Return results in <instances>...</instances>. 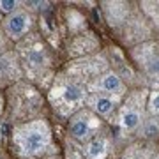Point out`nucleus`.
I'll return each instance as SVG.
<instances>
[{
    "label": "nucleus",
    "mask_w": 159,
    "mask_h": 159,
    "mask_svg": "<svg viewBox=\"0 0 159 159\" xmlns=\"http://www.w3.org/2000/svg\"><path fill=\"white\" fill-rule=\"evenodd\" d=\"M85 154L89 159H104L108 154V140L104 136H96L89 140L85 147Z\"/></svg>",
    "instance_id": "nucleus-9"
},
{
    "label": "nucleus",
    "mask_w": 159,
    "mask_h": 159,
    "mask_svg": "<svg viewBox=\"0 0 159 159\" xmlns=\"http://www.w3.org/2000/svg\"><path fill=\"white\" fill-rule=\"evenodd\" d=\"M150 159H159V152L157 154H152V157H150Z\"/></svg>",
    "instance_id": "nucleus-18"
},
{
    "label": "nucleus",
    "mask_w": 159,
    "mask_h": 159,
    "mask_svg": "<svg viewBox=\"0 0 159 159\" xmlns=\"http://www.w3.org/2000/svg\"><path fill=\"white\" fill-rule=\"evenodd\" d=\"M14 71L18 73V66H16V58L6 53L0 55V85H4L7 80H14Z\"/></svg>",
    "instance_id": "nucleus-10"
},
{
    "label": "nucleus",
    "mask_w": 159,
    "mask_h": 159,
    "mask_svg": "<svg viewBox=\"0 0 159 159\" xmlns=\"http://www.w3.org/2000/svg\"><path fill=\"white\" fill-rule=\"evenodd\" d=\"M30 27H32V16L29 14V11H23V9H18L16 12L4 18V21H2L4 34L9 39H14V41L23 37L30 30Z\"/></svg>",
    "instance_id": "nucleus-6"
},
{
    "label": "nucleus",
    "mask_w": 159,
    "mask_h": 159,
    "mask_svg": "<svg viewBox=\"0 0 159 159\" xmlns=\"http://www.w3.org/2000/svg\"><path fill=\"white\" fill-rule=\"evenodd\" d=\"M2 111H4V97L0 94V115H2Z\"/></svg>",
    "instance_id": "nucleus-17"
},
{
    "label": "nucleus",
    "mask_w": 159,
    "mask_h": 159,
    "mask_svg": "<svg viewBox=\"0 0 159 159\" xmlns=\"http://www.w3.org/2000/svg\"><path fill=\"white\" fill-rule=\"evenodd\" d=\"M133 58L143 69L147 80L156 87H159V44L157 43H145L133 50Z\"/></svg>",
    "instance_id": "nucleus-2"
},
{
    "label": "nucleus",
    "mask_w": 159,
    "mask_h": 159,
    "mask_svg": "<svg viewBox=\"0 0 159 159\" xmlns=\"http://www.w3.org/2000/svg\"><path fill=\"white\" fill-rule=\"evenodd\" d=\"M83 104H87V110H90L97 117H106L117 108L119 97H110L102 96V94H89Z\"/></svg>",
    "instance_id": "nucleus-7"
},
{
    "label": "nucleus",
    "mask_w": 159,
    "mask_h": 159,
    "mask_svg": "<svg viewBox=\"0 0 159 159\" xmlns=\"http://www.w3.org/2000/svg\"><path fill=\"white\" fill-rule=\"evenodd\" d=\"M138 129H140V136H143V138L159 136V117L157 115H152L150 119H145Z\"/></svg>",
    "instance_id": "nucleus-11"
},
{
    "label": "nucleus",
    "mask_w": 159,
    "mask_h": 159,
    "mask_svg": "<svg viewBox=\"0 0 159 159\" xmlns=\"http://www.w3.org/2000/svg\"><path fill=\"white\" fill-rule=\"evenodd\" d=\"M145 12L154 20V23L159 27V2H143L142 4Z\"/></svg>",
    "instance_id": "nucleus-15"
},
{
    "label": "nucleus",
    "mask_w": 159,
    "mask_h": 159,
    "mask_svg": "<svg viewBox=\"0 0 159 159\" xmlns=\"http://www.w3.org/2000/svg\"><path fill=\"white\" fill-rule=\"evenodd\" d=\"M97 127H99V119H97V115L92 113L90 110L76 111L71 117V122H69V133L78 142L90 140V136L97 131Z\"/></svg>",
    "instance_id": "nucleus-4"
},
{
    "label": "nucleus",
    "mask_w": 159,
    "mask_h": 159,
    "mask_svg": "<svg viewBox=\"0 0 159 159\" xmlns=\"http://www.w3.org/2000/svg\"><path fill=\"white\" fill-rule=\"evenodd\" d=\"M23 6V2L20 0H0V14H12L16 12L20 7Z\"/></svg>",
    "instance_id": "nucleus-13"
},
{
    "label": "nucleus",
    "mask_w": 159,
    "mask_h": 159,
    "mask_svg": "<svg viewBox=\"0 0 159 159\" xmlns=\"http://www.w3.org/2000/svg\"><path fill=\"white\" fill-rule=\"evenodd\" d=\"M148 147H143V145H131L124 154V159H150L152 154L147 150Z\"/></svg>",
    "instance_id": "nucleus-12"
},
{
    "label": "nucleus",
    "mask_w": 159,
    "mask_h": 159,
    "mask_svg": "<svg viewBox=\"0 0 159 159\" xmlns=\"http://www.w3.org/2000/svg\"><path fill=\"white\" fill-rule=\"evenodd\" d=\"M12 138L23 157H37L51 145V129L46 120H32L16 125Z\"/></svg>",
    "instance_id": "nucleus-1"
},
{
    "label": "nucleus",
    "mask_w": 159,
    "mask_h": 159,
    "mask_svg": "<svg viewBox=\"0 0 159 159\" xmlns=\"http://www.w3.org/2000/svg\"><path fill=\"white\" fill-rule=\"evenodd\" d=\"M90 90L92 94H102V96H110V97H120L125 94V85L122 78L113 71L97 76L94 81L90 83Z\"/></svg>",
    "instance_id": "nucleus-5"
},
{
    "label": "nucleus",
    "mask_w": 159,
    "mask_h": 159,
    "mask_svg": "<svg viewBox=\"0 0 159 159\" xmlns=\"http://www.w3.org/2000/svg\"><path fill=\"white\" fill-rule=\"evenodd\" d=\"M2 21H4V18H2V14H0V23H2Z\"/></svg>",
    "instance_id": "nucleus-19"
},
{
    "label": "nucleus",
    "mask_w": 159,
    "mask_h": 159,
    "mask_svg": "<svg viewBox=\"0 0 159 159\" xmlns=\"http://www.w3.org/2000/svg\"><path fill=\"white\" fill-rule=\"evenodd\" d=\"M147 110H148L150 115H157L159 117V90H156V89H154L152 92H148Z\"/></svg>",
    "instance_id": "nucleus-14"
},
{
    "label": "nucleus",
    "mask_w": 159,
    "mask_h": 159,
    "mask_svg": "<svg viewBox=\"0 0 159 159\" xmlns=\"http://www.w3.org/2000/svg\"><path fill=\"white\" fill-rule=\"evenodd\" d=\"M145 120V113H143V97L142 92H136V94H131L127 97V102H125L122 110H120L119 115V124L122 127V131L125 133H131V131H136L142 122Z\"/></svg>",
    "instance_id": "nucleus-3"
},
{
    "label": "nucleus",
    "mask_w": 159,
    "mask_h": 159,
    "mask_svg": "<svg viewBox=\"0 0 159 159\" xmlns=\"http://www.w3.org/2000/svg\"><path fill=\"white\" fill-rule=\"evenodd\" d=\"M6 46H7V39H6V34L4 32H0V53L6 50Z\"/></svg>",
    "instance_id": "nucleus-16"
},
{
    "label": "nucleus",
    "mask_w": 159,
    "mask_h": 159,
    "mask_svg": "<svg viewBox=\"0 0 159 159\" xmlns=\"http://www.w3.org/2000/svg\"><path fill=\"white\" fill-rule=\"evenodd\" d=\"M60 99L64 101L66 106H76V104H81L85 102L87 99V92L81 89V87L74 85V83H69L62 89L60 92Z\"/></svg>",
    "instance_id": "nucleus-8"
}]
</instances>
